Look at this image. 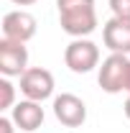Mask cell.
<instances>
[{"instance_id": "obj_1", "label": "cell", "mask_w": 130, "mask_h": 133, "mask_svg": "<svg viewBox=\"0 0 130 133\" xmlns=\"http://www.w3.org/2000/svg\"><path fill=\"white\" fill-rule=\"evenodd\" d=\"M61 31L74 38H87L97 28V8L95 0H56Z\"/></svg>"}, {"instance_id": "obj_2", "label": "cell", "mask_w": 130, "mask_h": 133, "mask_svg": "<svg viewBox=\"0 0 130 133\" xmlns=\"http://www.w3.org/2000/svg\"><path fill=\"white\" fill-rule=\"evenodd\" d=\"M128 66L130 56L128 54H110L97 72V82L107 95L125 92V79H128Z\"/></svg>"}, {"instance_id": "obj_3", "label": "cell", "mask_w": 130, "mask_h": 133, "mask_svg": "<svg viewBox=\"0 0 130 133\" xmlns=\"http://www.w3.org/2000/svg\"><path fill=\"white\" fill-rule=\"evenodd\" d=\"M64 64L74 74H87L95 66H99V49L89 38H74L64 49Z\"/></svg>"}, {"instance_id": "obj_4", "label": "cell", "mask_w": 130, "mask_h": 133, "mask_svg": "<svg viewBox=\"0 0 130 133\" xmlns=\"http://www.w3.org/2000/svg\"><path fill=\"white\" fill-rule=\"evenodd\" d=\"M20 92L26 95V100H49L54 95V74L44 66H28L20 74Z\"/></svg>"}, {"instance_id": "obj_5", "label": "cell", "mask_w": 130, "mask_h": 133, "mask_svg": "<svg viewBox=\"0 0 130 133\" xmlns=\"http://www.w3.org/2000/svg\"><path fill=\"white\" fill-rule=\"evenodd\" d=\"M28 69V46L20 41L3 38L0 41V74L3 77H20Z\"/></svg>"}, {"instance_id": "obj_6", "label": "cell", "mask_w": 130, "mask_h": 133, "mask_svg": "<svg viewBox=\"0 0 130 133\" xmlns=\"http://www.w3.org/2000/svg\"><path fill=\"white\" fill-rule=\"evenodd\" d=\"M54 115L66 128H79V125H84V120H87V105L77 95L61 92V95L54 97Z\"/></svg>"}, {"instance_id": "obj_7", "label": "cell", "mask_w": 130, "mask_h": 133, "mask_svg": "<svg viewBox=\"0 0 130 133\" xmlns=\"http://www.w3.org/2000/svg\"><path fill=\"white\" fill-rule=\"evenodd\" d=\"M36 36V18L28 10H10L3 16V38L28 44Z\"/></svg>"}, {"instance_id": "obj_8", "label": "cell", "mask_w": 130, "mask_h": 133, "mask_svg": "<svg viewBox=\"0 0 130 133\" xmlns=\"http://www.w3.org/2000/svg\"><path fill=\"white\" fill-rule=\"evenodd\" d=\"M102 44L112 54H128L130 56V21L112 16L102 26Z\"/></svg>"}, {"instance_id": "obj_9", "label": "cell", "mask_w": 130, "mask_h": 133, "mask_svg": "<svg viewBox=\"0 0 130 133\" xmlns=\"http://www.w3.org/2000/svg\"><path fill=\"white\" fill-rule=\"evenodd\" d=\"M10 118L23 133H33L44 125V108L36 100H20L10 110Z\"/></svg>"}, {"instance_id": "obj_10", "label": "cell", "mask_w": 130, "mask_h": 133, "mask_svg": "<svg viewBox=\"0 0 130 133\" xmlns=\"http://www.w3.org/2000/svg\"><path fill=\"white\" fill-rule=\"evenodd\" d=\"M16 108V84L10 77H0V110H13Z\"/></svg>"}, {"instance_id": "obj_11", "label": "cell", "mask_w": 130, "mask_h": 133, "mask_svg": "<svg viewBox=\"0 0 130 133\" xmlns=\"http://www.w3.org/2000/svg\"><path fill=\"white\" fill-rule=\"evenodd\" d=\"M110 10H112L115 18L130 21V0H110Z\"/></svg>"}, {"instance_id": "obj_12", "label": "cell", "mask_w": 130, "mask_h": 133, "mask_svg": "<svg viewBox=\"0 0 130 133\" xmlns=\"http://www.w3.org/2000/svg\"><path fill=\"white\" fill-rule=\"evenodd\" d=\"M16 128L18 125L13 123V118H5V115L0 118V133H16Z\"/></svg>"}, {"instance_id": "obj_13", "label": "cell", "mask_w": 130, "mask_h": 133, "mask_svg": "<svg viewBox=\"0 0 130 133\" xmlns=\"http://www.w3.org/2000/svg\"><path fill=\"white\" fill-rule=\"evenodd\" d=\"M122 110H125V118L130 120V95H128V100H125V105H122Z\"/></svg>"}, {"instance_id": "obj_14", "label": "cell", "mask_w": 130, "mask_h": 133, "mask_svg": "<svg viewBox=\"0 0 130 133\" xmlns=\"http://www.w3.org/2000/svg\"><path fill=\"white\" fill-rule=\"evenodd\" d=\"M10 3H16V5H33V3H38V0H10Z\"/></svg>"}, {"instance_id": "obj_15", "label": "cell", "mask_w": 130, "mask_h": 133, "mask_svg": "<svg viewBox=\"0 0 130 133\" xmlns=\"http://www.w3.org/2000/svg\"><path fill=\"white\" fill-rule=\"evenodd\" d=\"M125 92L130 95V66H128V79H125Z\"/></svg>"}]
</instances>
